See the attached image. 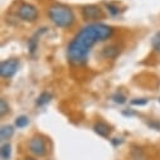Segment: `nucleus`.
Segmentation results:
<instances>
[{"instance_id":"obj_17","label":"nucleus","mask_w":160,"mask_h":160,"mask_svg":"<svg viewBox=\"0 0 160 160\" xmlns=\"http://www.w3.org/2000/svg\"><path fill=\"white\" fill-rule=\"evenodd\" d=\"M25 160H35V159H33V158H27Z\"/></svg>"},{"instance_id":"obj_1","label":"nucleus","mask_w":160,"mask_h":160,"mask_svg":"<svg viewBox=\"0 0 160 160\" xmlns=\"http://www.w3.org/2000/svg\"><path fill=\"white\" fill-rule=\"evenodd\" d=\"M112 34L113 29L102 23H93L83 27L67 47L68 61L73 64L85 63L91 48L96 43L108 39Z\"/></svg>"},{"instance_id":"obj_3","label":"nucleus","mask_w":160,"mask_h":160,"mask_svg":"<svg viewBox=\"0 0 160 160\" xmlns=\"http://www.w3.org/2000/svg\"><path fill=\"white\" fill-rule=\"evenodd\" d=\"M19 68V61L18 59H7V61H3L2 64H0V74L4 78H12L17 71Z\"/></svg>"},{"instance_id":"obj_15","label":"nucleus","mask_w":160,"mask_h":160,"mask_svg":"<svg viewBox=\"0 0 160 160\" xmlns=\"http://www.w3.org/2000/svg\"><path fill=\"white\" fill-rule=\"evenodd\" d=\"M106 8H107V10H108L112 15L118 14V8H117L116 5H113V4H106Z\"/></svg>"},{"instance_id":"obj_7","label":"nucleus","mask_w":160,"mask_h":160,"mask_svg":"<svg viewBox=\"0 0 160 160\" xmlns=\"http://www.w3.org/2000/svg\"><path fill=\"white\" fill-rule=\"evenodd\" d=\"M93 130H95L96 134H98V135L102 136V138H107V136L110 135V132H111V128H110L106 122H103V121L96 122L95 126H93Z\"/></svg>"},{"instance_id":"obj_2","label":"nucleus","mask_w":160,"mask_h":160,"mask_svg":"<svg viewBox=\"0 0 160 160\" xmlns=\"http://www.w3.org/2000/svg\"><path fill=\"white\" fill-rule=\"evenodd\" d=\"M48 17L51 22L57 25L58 28H69L73 25L76 17L71 8L62 5V4H54L49 7L48 9Z\"/></svg>"},{"instance_id":"obj_8","label":"nucleus","mask_w":160,"mask_h":160,"mask_svg":"<svg viewBox=\"0 0 160 160\" xmlns=\"http://www.w3.org/2000/svg\"><path fill=\"white\" fill-rule=\"evenodd\" d=\"M14 135V128L10 125H3L0 130V138L2 140H9Z\"/></svg>"},{"instance_id":"obj_6","label":"nucleus","mask_w":160,"mask_h":160,"mask_svg":"<svg viewBox=\"0 0 160 160\" xmlns=\"http://www.w3.org/2000/svg\"><path fill=\"white\" fill-rule=\"evenodd\" d=\"M82 17L86 20L102 19L103 18V13L97 5H86V7L82 8Z\"/></svg>"},{"instance_id":"obj_5","label":"nucleus","mask_w":160,"mask_h":160,"mask_svg":"<svg viewBox=\"0 0 160 160\" xmlns=\"http://www.w3.org/2000/svg\"><path fill=\"white\" fill-rule=\"evenodd\" d=\"M29 150L37 155V156H43L47 152V144L46 140L42 136H34L29 141Z\"/></svg>"},{"instance_id":"obj_14","label":"nucleus","mask_w":160,"mask_h":160,"mask_svg":"<svg viewBox=\"0 0 160 160\" xmlns=\"http://www.w3.org/2000/svg\"><path fill=\"white\" fill-rule=\"evenodd\" d=\"M112 100L116 102V103H125V101H126V97L124 96V95H121V93H116V95H113L112 96Z\"/></svg>"},{"instance_id":"obj_12","label":"nucleus","mask_w":160,"mask_h":160,"mask_svg":"<svg viewBox=\"0 0 160 160\" xmlns=\"http://www.w3.org/2000/svg\"><path fill=\"white\" fill-rule=\"evenodd\" d=\"M151 46L156 52L160 53V32L155 33V35L151 38Z\"/></svg>"},{"instance_id":"obj_10","label":"nucleus","mask_w":160,"mask_h":160,"mask_svg":"<svg viewBox=\"0 0 160 160\" xmlns=\"http://www.w3.org/2000/svg\"><path fill=\"white\" fill-rule=\"evenodd\" d=\"M12 158V145L3 144L2 146V160H9Z\"/></svg>"},{"instance_id":"obj_13","label":"nucleus","mask_w":160,"mask_h":160,"mask_svg":"<svg viewBox=\"0 0 160 160\" xmlns=\"http://www.w3.org/2000/svg\"><path fill=\"white\" fill-rule=\"evenodd\" d=\"M8 111H9V106H8V103L5 102V100L2 98V100H0V115L4 116Z\"/></svg>"},{"instance_id":"obj_4","label":"nucleus","mask_w":160,"mask_h":160,"mask_svg":"<svg viewBox=\"0 0 160 160\" xmlns=\"http://www.w3.org/2000/svg\"><path fill=\"white\" fill-rule=\"evenodd\" d=\"M18 15L24 22H34L38 18V10L32 4L24 3L18 9Z\"/></svg>"},{"instance_id":"obj_11","label":"nucleus","mask_w":160,"mask_h":160,"mask_svg":"<svg viewBox=\"0 0 160 160\" xmlns=\"http://www.w3.org/2000/svg\"><path fill=\"white\" fill-rule=\"evenodd\" d=\"M29 125V118L27 116H19L15 118V126L19 129H23Z\"/></svg>"},{"instance_id":"obj_16","label":"nucleus","mask_w":160,"mask_h":160,"mask_svg":"<svg viewBox=\"0 0 160 160\" xmlns=\"http://www.w3.org/2000/svg\"><path fill=\"white\" fill-rule=\"evenodd\" d=\"M131 103L132 105H146L148 103V100H145V98H140V100H132L131 101Z\"/></svg>"},{"instance_id":"obj_9","label":"nucleus","mask_w":160,"mask_h":160,"mask_svg":"<svg viewBox=\"0 0 160 160\" xmlns=\"http://www.w3.org/2000/svg\"><path fill=\"white\" fill-rule=\"evenodd\" d=\"M51 100H52V95H51V93H48V92H43L41 96H39V97L37 98L35 103H37V106H44V105L49 103V102H51Z\"/></svg>"}]
</instances>
